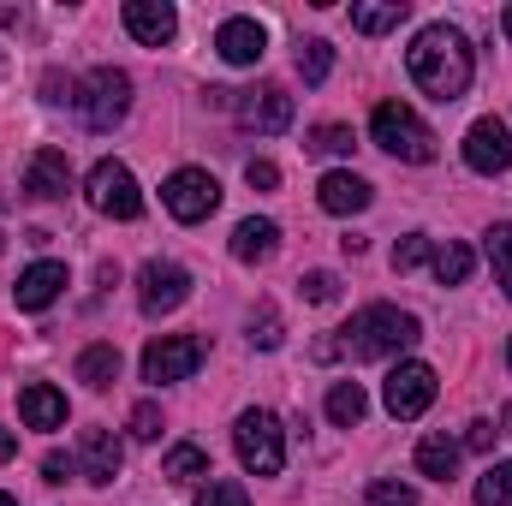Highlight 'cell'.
<instances>
[{"instance_id":"cell-35","label":"cell","mask_w":512,"mask_h":506,"mask_svg":"<svg viewBox=\"0 0 512 506\" xmlns=\"http://www.w3.org/2000/svg\"><path fill=\"white\" fill-rule=\"evenodd\" d=\"M304 298H310V304H334V298H340V280H334L328 268H316V274H304Z\"/></svg>"},{"instance_id":"cell-9","label":"cell","mask_w":512,"mask_h":506,"mask_svg":"<svg viewBox=\"0 0 512 506\" xmlns=\"http://www.w3.org/2000/svg\"><path fill=\"white\" fill-rule=\"evenodd\" d=\"M435 393H441V381L429 364H399L382 387V405L399 417V423H411V417H423L429 405H435Z\"/></svg>"},{"instance_id":"cell-11","label":"cell","mask_w":512,"mask_h":506,"mask_svg":"<svg viewBox=\"0 0 512 506\" xmlns=\"http://www.w3.org/2000/svg\"><path fill=\"white\" fill-rule=\"evenodd\" d=\"M465 167L471 173H507L512 167V126L507 120H477L465 131Z\"/></svg>"},{"instance_id":"cell-6","label":"cell","mask_w":512,"mask_h":506,"mask_svg":"<svg viewBox=\"0 0 512 506\" xmlns=\"http://www.w3.org/2000/svg\"><path fill=\"white\" fill-rule=\"evenodd\" d=\"M203 358H209V346H203L197 334H161V340L143 346V381H155V387L191 381L203 370Z\"/></svg>"},{"instance_id":"cell-1","label":"cell","mask_w":512,"mask_h":506,"mask_svg":"<svg viewBox=\"0 0 512 506\" xmlns=\"http://www.w3.org/2000/svg\"><path fill=\"white\" fill-rule=\"evenodd\" d=\"M405 66H411V84L423 96H435V102H459L471 90V72H477L471 42L453 24H423L411 36V48H405Z\"/></svg>"},{"instance_id":"cell-43","label":"cell","mask_w":512,"mask_h":506,"mask_svg":"<svg viewBox=\"0 0 512 506\" xmlns=\"http://www.w3.org/2000/svg\"><path fill=\"white\" fill-rule=\"evenodd\" d=\"M0 506H18V501H12V495H0Z\"/></svg>"},{"instance_id":"cell-29","label":"cell","mask_w":512,"mask_h":506,"mask_svg":"<svg viewBox=\"0 0 512 506\" xmlns=\"http://www.w3.org/2000/svg\"><path fill=\"white\" fill-rule=\"evenodd\" d=\"M197 506H251V489H245L239 477H209V483L197 489Z\"/></svg>"},{"instance_id":"cell-18","label":"cell","mask_w":512,"mask_h":506,"mask_svg":"<svg viewBox=\"0 0 512 506\" xmlns=\"http://www.w3.org/2000/svg\"><path fill=\"white\" fill-rule=\"evenodd\" d=\"M18 417H24L30 429H60V423H66V393L48 387V381H30V387L18 393Z\"/></svg>"},{"instance_id":"cell-26","label":"cell","mask_w":512,"mask_h":506,"mask_svg":"<svg viewBox=\"0 0 512 506\" xmlns=\"http://www.w3.org/2000/svg\"><path fill=\"white\" fill-rule=\"evenodd\" d=\"M405 0H387V6H352V24L364 30V36H382V30H399L405 24Z\"/></svg>"},{"instance_id":"cell-28","label":"cell","mask_w":512,"mask_h":506,"mask_svg":"<svg viewBox=\"0 0 512 506\" xmlns=\"http://www.w3.org/2000/svg\"><path fill=\"white\" fill-rule=\"evenodd\" d=\"M328 72H334V42H304L298 48V78L304 84H328Z\"/></svg>"},{"instance_id":"cell-34","label":"cell","mask_w":512,"mask_h":506,"mask_svg":"<svg viewBox=\"0 0 512 506\" xmlns=\"http://www.w3.org/2000/svg\"><path fill=\"white\" fill-rule=\"evenodd\" d=\"M251 346H262V352L280 346V316H274V310H256L251 316Z\"/></svg>"},{"instance_id":"cell-41","label":"cell","mask_w":512,"mask_h":506,"mask_svg":"<svg viewBox=\"0 0 512 506\" xmlns=\"http://www.w3.org/2000/svg\"><path fill=\"white\" fill-rule=\"evenodd\" d=\"M501 30H507V42H512V6H507V18H501Z\"/></svg>"},{"instance_id":"cell-12","label":"cell","mask_w":512,"mask_h":506,"mask_svg":"<svg viewBox=\"0 0 512 506\" xmlns=\"http://www.w3.org/2000/svg\"><path fill=\"white\" fill-rule=\"evenodd\" d=\"M78 465H84V483H102V489H108V483L120 477V465H126L114 429H84V435H78Z\"/></svg>"},{"instance_id":"cell-38","label":"cell","mask_w":512,"mask_h":506,"mask_svg":"<svg viewBox=\"0 0 512 506\" xmlns=\"http://www.w3.org/2000/svg\"><path fill=\"white\" fill-rule=\"evenodd\" d=\"M42 477H48V483H66V477H72V459H66V453H48V459H42Z\"/></svg>"},{"instance_id":"cell-42","label":"cell","mask_w":512,"mask_h":506,"mask_svg":"<svg viewBox=\"0 0 512 506\" xmlns=\"http://www.w3.org/2000/svg\"><path fill=\"white\" fill-rule=\"evenodd\" d=\"M501 423H507V435H512V405H507V411H501Z\"/></svg>"},{"instance_id":"cell-8","label":"cell","mask_w":512,"mask_h":506,"mask_svg":"<svg viewBox=\"0 0 512 506\" xmlns=\"http://www.w3.org/2000/svg\"><path fill=\"white\" fill-rule=\"evenodd\" d=\"M161 203H167L173 221L197 227V221H209V215L221 209V185H215V173H203V167H179V173L161 185Z\"/></svg>"},{"instance_id":"cell-3","label":"cell","mask_w":512,"mask_h":506,"mask_svg":"<svg viewBox=\"0 0 512 506\" xmlns=\"http://www.w3.org/2000/svg\"><path fill=\"white\" fill-rule=\"evenodd\" d=\"M233 447H239V465L251 477H280V465H286V429L274 411H239Z\"/></svg>"},{"instance_id":"cell-25","label":"cell","mask_w":512,"mask_h":506,"mask_svg":"<svg viewBox=\"0 0 512 506\" xmlns=\"http://www.w3.org/2000/svg\"><path fill=\"white\" fill-rule=\"evenodd\" d=\"M429 262H435V280H441V286H465L477 256H471V245H453V239H447V245L429 256Z\"/></svg>"},{"instance_id":"cell-23","label":"cell","mask_w":512,"mask_h":506,"mask_svg":"<svg viewBox=\"0 0 512 506\" xmlns=\"http://www.w3.org/2000/svg\"><path fill=\"white\" fill-rule=\"evenodd\" d=\"M78 381L96 387V393L114 387V381H120V346H108V340H102V346H84V352H78Z\"/></svg>"},{"instance_id":"cell-44","label":"cell","mask_w":512,"mask_h":506,"mask_svg":"<svg viewBox=\"0 0 512 506\" xmlns=\"http://www.w3.org/2000/svg\"><path fill=\"white\" fill-rule=\"evenodd\" d=\"M507 364H512V340H507Z\"/></svg>"},{"instance_id":"cell-31","label":"cell","mask_w":512,"mask_h":506,"mask_svg":"<svg viewBox=\"0 0 512 506\" xmlns=\"http://www.w3.org/2000/svg\"><path fill=\"white\" fill-rule=\"evenodd\" d=\"M489 262H495V274L512 298V227H489Z\"/></svg>"},{"instance_id":"cell-10","label":"cell","mask_w":512,"mask_h":506,"mask_svg":"<svg viewBox=\"0 0 512 506\" xmlns=\"http://www.w3.org/2000/svg\"><path fill=\"white\" fill-rule=\"evenodd\" d=\"M185 298H191V274L179 262H143L137 268V304H143V316H167Z\"/></svg>"},{"instance_id":"cell-36","label":"cell","mask_w":512,"mask_h":506,"mask_svg":"<svg viewBox=\"0 0 512 506\" xmlns=\"http://www.w3.org/2000/svg\"><path fill=\"white\" fill-rule=\"evenodd\" d=\"M364 506H417V495L405 483H370V501Z\"/></svg>"},{"instance_id":"cell-16","label":"cell","mask_w":512,"mask_h":506,"mask_svg":"<svg viewBox=\"0 0 512 506\" xmlns=\"http://www.w3.org/2000/svg\"><path fill=\"white\" fill-rule=\"evenodd\" d=\"M316 203H322L328 215H364V209H370V179H358V173L334 167V173H322Z\"/></svg>"},{"instance_id":"cell-5","label":"cell","mask_w":512,"mask_h":506,"mask_svg":"<svg viewBox=\"0 0 512 506\" xmlns=\"http://www.w3.org/2000/svg\"><path fill=\"white\" fill-rule=\"evenodd\" d=\"M72 108H78V120L90 131H114L131 108V78L120 66H96V72L84 78V90L72 96Z\"/></svg>"},{"instance_id":"cell-15","label":"cell","mask_w":512,"mask_h":506,"mask_svg":"<svg viewBox=\"0 0 512 506\" xmlns=\"http://www.w3.org/2000/svg\"><path fill=\"white\" fill-rule=\"evenodd\" d=\"M24 191L42 197V203L66 197V191H72V161H66V149H36L30 167H24Z\"/></svg>"},{"instance_id":"cell-32","label":"cell","mask_w":512,"mask_h":506,"mask_svg":"<svg viewBox=\"0 0 512 506\" xmlns=\"http://www.w3.org/2000/svg\"><path fill=\"white\" fill-rule=\"evenodd\" d=\"M429 256H435V245H429L423 233H411V239H399V245H393V268L405 274V268H417V262H429Z\"/></svg>"},{"instance_id":"cell-7","label":"cell","mask_w":512,"mask_h":506,"mask_svg":"<svg viewBox=\"0 0 512 506\" xmlns=\"http://www.w3.org/2000/svg\"><path fill=\"white\" fill-rule=\"evenodd\" d=\"M84 197H90V209H102L114 221H137L143 215V191H137L126 161H96L90 179H84Z\"/></svg>"},{"instance_id":"cell-20","label":"cell","mask_w":512,"mask_h":506,"mask_svg":"<svg viewBox=\"0 0 512 506\" xmlns=\"http://www.w3.org/2000/svg\"><path fill=\"white\" fill-rule=\"evenodd\" d=\"M417 471L435 477V483H453V471H459V441H453V435H423V441H417Z\"/></svg>"},{"instance_id":"cell-2","label":"cell","mask_w":512,"mask_h":506,"mask_svg":"<svg viewBox=\"0 0 512 506\" xmlns=\"http://www.w3.org/2000/svg\"><path fill=\"white\" fill-rule=\"evenodd\" d=\"M417 316L411 310H393V304H370L358 310L346 328H340V352H352L358 364H376V358H393L405 346H417Z\"/></svg>"},{"instance_id":"cell-33","label":"cell","mask_w":512,"mask_h":506,"mask_svg":"<svg viewBox=\"0 0 512 506\" xmlns=\"http://www.w3.org/2000/svg\"><path fill=\"white\" fill-rule=\"evenodd\" d=\"M131 435H137V441H155V435H161V405H155V399L131 405Z\"/></svg>"},{"instance_id":"cell-14","label":"cell","mask_w":512,"mask_h":506,"mask_svg":"<svg viewBox=\"0 0 512 506\" xmlns=\"http://www.w3.org/2000/svg\"><path fill=\"white\" fill-rule=\"evenodd\" d=\"M126 30L143 42V48H161V42H173V30H179V12L167 6V0H126Z\"/></svg>"},{"instance_id":"cell-19","label":"cell","mask_w":512,"mask_h":506,"mask_svg":"<svg viewBox=\"0 0 512 506\" xmlns=\"http://www.w3.org/2000/svg\"><path fill=\"white\" fill-rule=\"evenodd\" d=\"M239 120L256 126V131H286L292 126V96H286V90H262L251 102H239Z\"/></svg>"},{"instance_id":"cell-22","label":"cell","mask_w":512,"mask_h":506,"mask_svg":"<svg viewBox=\"0 0 512 506\" xmlns=\"http://www.w3.org/2000/svg\"><path fill=\"white\" fill-rule=\"evenodd\" d=\"M274 245H280V227H274V221H239V227H233V256H239V262H268V256H274Z\"/></svg>"},{"instance_id":"cell-17","label":"cell","mask_w":512,"mask_h":506,"mask_svg":"<svg viewBox=\"0 0 512 506\" xmlns=\"http://www.w3.org/2000/svg\"><path fill=\"white\" fill-rule=\"evenodd\" d=\"M60 292H66V262L48 256V262H30V268L18 274V292H12V298H18V310H48Z\"/></svg>"},{"instance_id":"cell-24","label":"cell","mask_w":512,"mask_h":506,"mask_svg":"<svg viewBox=\"0 0 512 506\" xmlns=\"http://www.w3.org/2000/svg\"><path fill=\"white\" fill-rule=\"evenodd\" d=\"M364 411H370V393H364L358 381H334V387H328V423L358 429V423H364Z\"/></svg>"},{"instance_id":"cell-40","label":"cell","mask_w":512,"mask_h":506,"mask_svg":"<svg viewBox=\"0 0 512 506\" xmlns=\"http://www.w3.org/2000/svg\"><path fill=\"white\" fill-rule=\"evenodd\" d=\"M12 453H18V435H12V429H0V459H12Z\"/></svg>"},{"instance_id":"cell-4","label":"cell","mask_w":512,"mask_h":506,"mask_svg":"<svg viewBox=\"0 0 512 506\" xmlns=\"http://www.w3.org/2000/svg\"><path fill=\"white\" fill-rule=\"evenodd\" d=\"M370 137L382 143L393 161H411V167H423V161H435V131L423 126L405 102H382L376 114H370Z\"/></svg>"},{"instance_id":"cell-37","label":"cell","mask_w":512,"mask_h":506,"mask_svg":"<svg viewBox=\"0 0 512 506\" xmlns=\"http://www.w3.org/2000/svg\"><path fill=\"white\" fill-rule=\"evenodd\" d=\"M245 179H251L256 191H274V185H280V167H274V161H251V167H245Z\"/></svg>"},{"instance_id":"cell-39","label":"cell","mask_w":512,"mask_h":506,"mask_svg":"<svg viewBox=\"0 0 512 506\" xmlns=\"http://www.w3.org/2000/svg\"><path fill=\"white\" fill-rule=\"evenodd\" d=\"M489 441H495V423H471V435H465V447H477V453H483Z\"/></svg>"},{"instance_id":"cell-21","label":"cell","mask_w":512,"mask_h":506,"mask_svg":"<svg viewBox=\"0 0 512 506\" xmlns=\"http://www.w3.org/2000/svg\"><path fill=\"white\" fill-rule=\"evenodd\" d=\"M161 477H167V483H185V489H191V483L203 489V483H209L215 471H209V453H203L197 441H179V447L167 453V465H161Z\"/></svg>"},{"instance_id":"cell-27","label":"cell","mask_w":512,"mask_h":506,"mask_svg":"<svg viewBox=\"0 0 512 506\" xmlns=\"http://www.w3.org/2000/svg\"><path fill=\"white\" fill-rule=\"evenodd\" d=\"M477 506H512V459L489 465V471L477 477Z\"/></svg>"},{"instance_id":"cell-30","label":"cell","mask_w":512,"mask_h":506,"mask_svg":"<svg viewBox=\"0 0 512 506\" xmlns=\"http://www.w3.org/2000/svg\"><path fill=\"white\" fill-rule=\"evenodd\" d=\"M310 155H352V126H316L304 137Z\"/></svg>"},{"instance_id":"cell-13","label":"cell","mask_w":512,"mask_h":506,"mask_svg":"<svg viewBox=\"0 0 512 506\" xmlns=\"http://www.w3.org/2000/svg\"><path fill=\"white\" fill-rule=\"evenodd\" d=\"M215 54H221L227 66H256V60L268 54V30H262L256 18H227V24L215 30Z\"/></svg>"}]
</instances>
